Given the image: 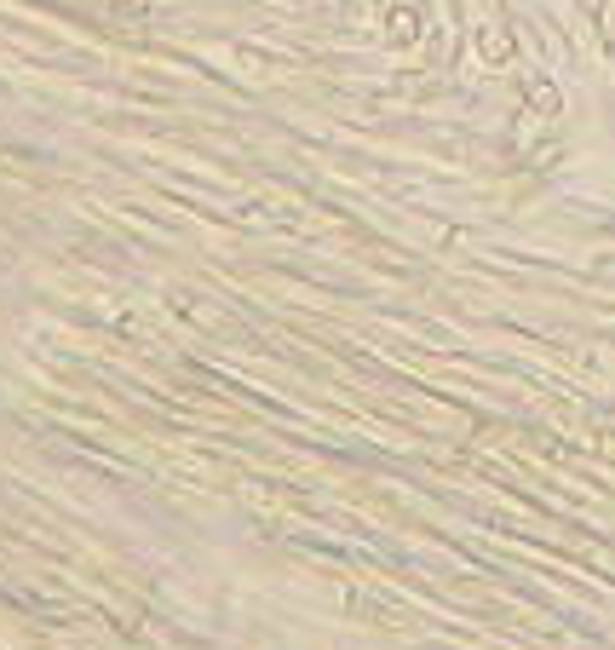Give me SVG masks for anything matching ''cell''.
<instances>
[{"label":"cell","instance_id":"1","mask_svg":"<svg viewBox=\"0 0 615 650\" xmlns=\"http://www.w3.org/2000/svg\"><path fill=\"white\" fill-rule=\"evenodd\" d=\"M581 6H587V12H598V6H604V0H581Z\"/></svg>","mask_w":615,"mask_h":650}]
</instances>
